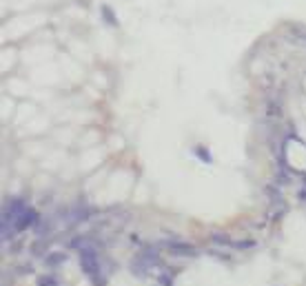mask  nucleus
<instances>
[{"label": "nucleus", "mask_w": 306, "mask_h": 286, "mask_svg": "<svg viewBox=\"0 0 306 286\" xmlns=\"http://www.w3.org/2000/svg\"><path fill=\"white\" fill-rule=\"evenodd\" d=\"M40 222V215L34 206L25 204L20 197H11L2 206V240H9V228L13 233L34 228Z\"/></svg>", "instance_id": "nucleus-1"}, {"label": "nucleus", "mask_w": 306, "mask_h": 286, "mask_svg": "<svg viewBox=\"0 0 306 286\" xmlns=\"http://www.w3.org/2000/svg\"><path fill=\"white\" fill-rule=\"evenodd\" d=\"M80 266H82V271L87 273L89 277H93V282H96V286L104 284L102 280V273H100V255H98L96 246L89 244V246H82L80 249Z\"/></svg>", "instance_id": "nucleus-2"}, {"label": "nucleus", "mask_w": 306, "mask_h": 286, "mask_svg": "<svg viewBox=\"0 0 306 286\" xmlns=\"http://www.w3.org/2000/svg\"><path fill=\"white\" fill-rule=\"evenodd\" d=\"M164 249H167L171 255H175V257H198L200 255V251L195 249L193 244H189V242H180V240L164 242Z\"/></svg>", "instance_id": "nucleus-3"}, {"label": "nucleus", "mask_w": 306, "mask_h": 286, "mask_svg": "<svg viewBox=\"0 0 306 286\" xmlns=\"http://www.w3.org/2000/svg\"><path fill=\"white\" fill-rule=\"evenodd\" d=\"M100 16H102V20H104L109 27H118V18H115V14H113V9H111L109 5H102L100 7Z\"/></svg>", "instance_id": "nucleus-4"}, {"label": "nucleus", "mask_w": 306, "mask_h": 286, "mask_svg": "<svg viewBox=\"0 0 306 286\" xmlns=\"http://www.w3.org/2000/svg\"><path fill=\"white\" fill-rule=\"evenodd\" d=\"M211 242L220 246H233L235 240H231V235H226V233H211Z\"/></svg>", "instance_id": "nucleus-5"}, {"label": "nucleus", "mask_w": 306, "mask_h": 286, "mask_svg": "<svg viewBox=\"0 0 306 286\" xmlns=\"http://www.w3.org/2000/svg\"><path fill=\"white\" fill-rule=\"evenodd\" d=\"M67 259V255L65 253H49L47 257H44V262L49 264V266H58L60 262H65Z\"/></svg>", "instance_id": "nucleus-6"}, {"label": "nucleus", "mask_w": 306, "mask_h": 286, "mask_svg": "<svg viewBox=\"0 0 306 286\" xmlns=\"http://www.w3.org/2000/svg\"><path fill=\"white\" fill-rule=\"evenodd\" d=\"M195 153H198V158L202 162H211V153L204 151V147H195Z\"/></svg>", "instance_id": "nucleus-7"}, {"label": "nucleus", "mask_w": 306, "mask_h": 286, "mask_svg": "<svg viewBox=\"0 0 306 286\" xmlns=\"http://www.w3.org/2000/svg\"><path fill=\"white\" fill-rule=\"evenodd\" d=\"M53 280H56V277H40L38 284L40 286H56V282H53Z\"/></svg>", "instance_id": "nucleus-8"}, {"label": "nucleus", "mask_w": 306, "mask_h": 286, "mask_svg": "<svg viewBox=\"0 0 306 286\" xmlns=\"http://www.w3.org/2000/svg\"><path fill=\"white\" fill-rule=\"evenodd\" d=\"M304 40H306V36H304Z\"/></svg>", "instance_id": "nucleus-9"}]
</instances>
